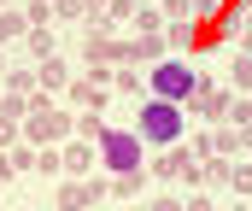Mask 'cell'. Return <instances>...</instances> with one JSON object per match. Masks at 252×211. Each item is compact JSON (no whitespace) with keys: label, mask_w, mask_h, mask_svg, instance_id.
<instances>
[{"label":"cell","mask_w":252,"mask_h":211,"mask_svg":"<svg viewBox=\"0 0 252 211\" xmlns=\"http://www.w3.org/2000/svg\"><path fill=\"white\" fill-rule=\"evenodd\" d=\"M182 135V112H176V100H153V106H141V141H176Z\"/></svg>","instance_id":"cell-1"},{"label":"cell","mask_w":252,"mask_h":211,"mask_svg":"<svg viewBox=\"0 0 252 211\" xmlns=\"http://www.w3.org/2000/svg\"><path fill=\"white\" fill-rule=\"evenodd\" d=\"M100 158H106V170H118V176L141 170V135H124V129H112V135L100 141Z\"/></svg>","instance_id":"cell-2"},{"label":"cell","mask_w":252,"mask_h":211,"mask_svg":"<svg viewBox=\"0 0 252 211\" xmlns=\"http://www.w3.org/2000/svg\"><path fill=\"white\" fill-rule=\"evenodd\" d=\"M153 94L158 100H188L193 94V70L188 65H158L153 70Z\"/></svg>","instance_id":"cell-3"}]
</instances>
